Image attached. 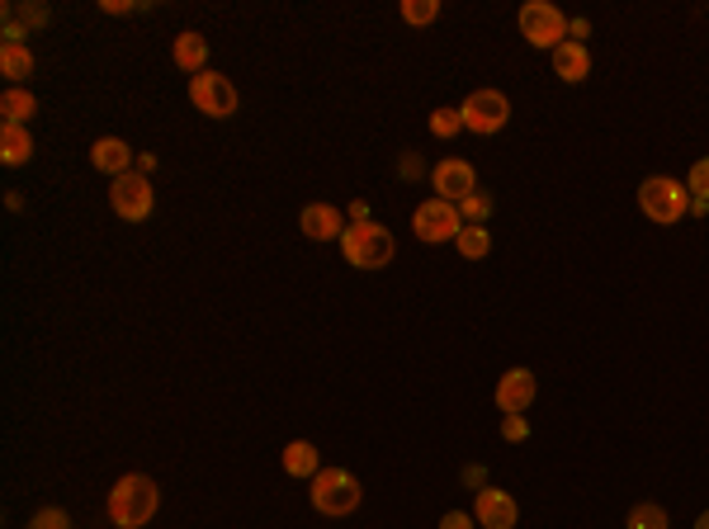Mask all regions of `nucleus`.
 <instances>
[{"mask_svg": "<svg viewBox=\"0 0 709 529\" xmlns=\"http://www.w3.org/2000/svg\"><path fill=\"white\" fill-rule=\"evenodd\" d=\"M554 76L567 86H577V81H587L591 76V53H587V43H573L567 38L563 47H554Z\"/></svg>", "mask_w": 709, "mask_h": 529, "instance_id": "obj_13", "label": "nucleus"}, {"mask_svg": "<svg viewBox=\"0 0 709 529\" xmlns=\"http://www.w3.org/2000/svg\"><path fill=\"white\" fill-rule=\"evenodd\" d=\"M100 10H104V14H129V10H137V0H104Z\"/></svg>", "mask_w": 709, "mask_h": 529, "instance_id": "obj_32", "label": "nucleus"}, {"mask_svg": "<svg viewBox=\"0 0 709 529\" xmlns=\"http://www.w3.org/2000/svg\"><path fill=\"white\" fill-rule=\"evenodd\" d=\"M156 506H162V492L142 473L119 477L114 492H109V520H114V529H142L156 516Z\"/></svg>", "mask_w": 709, "mask_h": 529, "instance_id": "obj_1", "label": "nucleus"}, {"mask_svg": "<svg viewBox=\"0 0 709 529\" xmlns=\"http://www.w3.org/2000/svg\"><path fill=\"white\" fill-rule=\"evenodd\" d=\"M109 203H114V213H119V218H129V222H142V218L152 213L156 195H152L147 175H142V170H129V175H119V180L109 185Z\"/></svg>", "mask_w": 709, "mask_h": 529, "instance_id": "obj_9", "label": "nucleus"}, {"mask_svg": "<svg viewBox=\"0 0 709 529\" xmlns=\"http://www.w3.org/2000/svg\"><path fill=\"white\" fill-rule=\"evenodd\" d=\"M567 34H573V43H581V38L591 34V24L587 20H567Z\"/></svg>", "mask_w": 709, "mask_h": 529, "instance_id": "obj_33", "label": "nucleus"}, {"mask_svg": "<svg viewBox=\"0 0 709 529\" xmlns=\"http://www.w3.org/2000/svg\"><path fill=\"white\" fill-rule=\"evenodd\" d=\"M29 156H34V137H29V128H20V123L0 128V162H5V166H24Z\"/></svg>", "mask_w": 709, "mask_h": 529, "instance_id": "obj_17", "label": "nucleus"}, {"mask_svg": "<svg viewBox=\"0 0 709 529\" xmlns=\"http://www.w3.org/2000/svg\"><path fill=\"white\" fill-rule=\"evenodd\" d=\"M690 189L682 180H672V175H653V180L639 185V208L649 213L653 222H662V228H672V222H682L690 213Z\"/></svg>", "mask_w": 709, "mask_h": 529, "instance_id": "obj_3", "label": "nucleus"}, {"mask_svg": "<svg viewBox=\"0 0 709 529\" xmlns=\"http://www.w3.org/2000/svg\"><path fill=\"white\" fill-rule=\"evenodd\" d=\"M686 189H690V199H705V203H709V156H700V162L690 166Z\"/></svg>", "mask_w": 709, "mask_h": 529, "instance_id": "obj_25", "label": "nucleus"}, {"mask_svg": "<svg viewBox=\"0 0 709 529\" xmlns=\"http://www.w3.org/2000/svg\"><path fill=\"white\" fill-rule=\"evenodd\" d=\"M402 20L417 24V29L435 24L440 20V0H402Z\"/></svg>", "mask_w": 709, "mask_h": 529, "instance_id": "obj_24", "label": "nucleus"}, {"mask_svg": "<svg viewBox=\"0 0 709 529\" xmlns=\"http://www.w3.org/2000/svg\"><path fill=\"white\" fill-rule=\"evenodd\" d=\"M473 520H478L483 529H516L520 520V506L511 492L501 487H483L478 496H473Z\"/></svg>", "mask_w": 709, "mask_h": 529, "instance_id": "obj_11", "label": "nucleus"}, {"mask_svg": "<svg viewBox=\"0 0 709 529\" xmlns=\"http://www.w3.org/2000/svg\"><path fill=\"white\" fill-rule=\"evenodd\" d=\"M189 104L209 119H232L236 114V86L218 71H199L195 81H189Z\"/></svg>", "mask_w": 709, "mask_h": 529, "instance_id": "obj_8", "label": "nucleus"}, {"mask_svg": "<svg viewBox=\"0 0 709 529\" xmlns=\"http://www.w3.org/2000/svg\"><path fill=\"white\" fill-rule=\"evenodd\" d=\"M530 436V426H525V416H507V421H501V440H525Z\"/></svg>", "mask_w": 709, "mask_h": 529, "instance_id": "obj_29", "label": "nucleus"}, {"mask_svg": "<svg viewBox=\"0 0 709 529\" xmlns=\"http://www.w3.org/2000/svg\"><path fill=\"white\" fill-rule=\"evenodd\" d=\"M90 162H95V170H104V175H114L119 180V175L133 170V147L123 137H100L90 147Z\"/></svg>", "mask_w": 709, "mask_h": 529, "instance_id": "obj_14", "label": "nucleus"}, {"mask_svg": "<svg viewBox=\"0 0 709 529\" xmlns=\"http://www.w3.org/2000/svg\"><path fill=\"white\" fill-rule=\"evenodd\" d=\"M303 232L312 236V242H341V236H345L341 208H331V203H308V208H303Z\"/></svg>", "mask_w": 709, "mask_h": 529, "instance_id": "obj_15", "label": "nucleus"}, {"mask_svg": "<svg viewBox=\"0 0 709 529\" xmlns=\"http://www.w3.org/2000/svg\"><path fill=\"white\" fill-rule=\"evenodd\" d=\"M392 232L384 228V222H351L341 236V255H345V265H355V269H384L392 261Z\"/></svg>", "mask_w": 709, "mask_h": 529, "instance_id": "obj_2", "label": "nucleus"}, {"mask_svg": "<svg viewBox=\"0 0 709 529\" xmlns=\"http://www.w3.org/2000/svg\"><path fill=\"white\" fill-rule=\"evenodd\" d=\"M359 483L345 469H322L318 477H312V506L322 510V516H351V510L359 506Z\"/></svg>", "mask_w": 709, "mask_h": 529, "instance_id": "obj_5", "label": "nucleus"}, {"mask_svg": "<svg viewBox=\"0 0 709 529\" xmlns=\"http://www.w3.org/2000/svg\"><path fill=\"white\" fill-rule=\"evenodd\" d=\"M29 529H71V516L67 510H57V506H43L34 520H29Z\"/></svg>", "mask_w": 709, "mask_h": 529, "instance_id": "obj_27", "label": "nucleus"}, {"mask_svg": "<svg viewBox=\"0 0 709 529\" xmlns=\"http://www.w3.org/2000/svg\"><path fill=\"white\" fill-rule=\"evenodd\" d=\"M412 232L421 236V242H454V236L464 232V213H459V203H445V199H425L417 203V213H412Z\"/></svg>", "mask_w": 709, "mask_h": 529, "instance_id": "obj_7", "label": "nucleus"}, {"mask_svg": "<svg viewBox=\"0 0 709 529\" xmlns=\"http://www.w3.org/2000/svg\"><path fill=\"white\" fill-rule=\"evenodd\" d=\"M170 57H176V67L180 71H203V62H209V43H203V34H195V29H189V34H180L176 38V47H170Z\"/></svg>", "mask_w": 709, "mask_h": 529, "instance_id": "obj_20", "label": "nucleus"}, {"mask_svg": "<svg viewBox=\"0 0 709 529\" xmlns=\"http://www.w3.org/2000/svg\"><path fill=\"white\" fill-rule=\"evenodd\" d=\"M398 170L407 175V180H417V175H421V156H417V152H407L402 162H398Z\"/></svg>", "mask_w": 709, "mask_h": 529, "instance_id": "obj_31", "label": "nucleus"}, {"mask_svg": "<svg viewBox=\"0 0 709 529\" xmlns=\"http://www.w3.org/2000/svg\"><path fill=\"white\" fill-rule=\"evenodd\" d=\"M696 529H709V510H705V516H700V520H696Z\"/></svg>", "mask_w": 709, "mask_h": 529, "instance_id": "obj_35", "label": "nucleus"}, {"mask_svg": "<svg viewBox=\"0 0 709 529\" xmlns=\"http://www.w3.org/2000/svg\"><path fill=\"white\" fill-rule=\"evenodd\" d=\"M431 185H435V199H445V203H464L468 195H478V175H473V166L459 162V156L440 162L431 170Z\"/></svg>", "mask_w": 709, "mask_h": 529, "instance_id": "obj_10", "label": "nucleus"}, {"mask_svg": "<svg viewBox=\"0 0 709 529\" xmlns=\"http://www.w3.org/2000/svg\"><path fill=\"white\" fill-rule=\"evenodd\" d=\"M0 114H5V123L29 128V119L38 114V100H34V95H29L24 86H10L5 95H0Z\"/></svg>", "mask_w": 709, "mask_h": 529, "instance_id": "obj_21", "label": "nucleus"}, {"mask_svg": "<svg viewBox=\"0 0 709 529\" xmlns=\"http://www.w3.org/2000/svg\"><path fill=\"white\" fill-rule=\"evenodd\" d=\"M629 529H672V520L657 502H639L634 510H629Z\"/></svg>", "mask_w": 709, "mask_h": 529, "instance_id": "obj_23", "label": "nucleus"}, {"mask_svg": "<svg viewBox=\"0 0 709 529\" xmlns=\"http://www.w3.org/2000/svg\"><path fill=\"white\" fill-rule=\"evenodd\" d=\"M459 119H464L468 133L492 137V133H501V128H507V119H511V100H507L501 90H473L468 100L459 104Z\"/></svg>", "mask_w": 709, "mask_h": 529, "instance_id": "obj_6", "label": "nucleus"}, {"mask_svg": "<svg viewBox=\"0 0 709 529\" xmlns=\"http://www.w3.org/2000/svg\"><path fill=\"white\" fill-rule=\"evenodd\" d=\"M464 483H468V487H478V492H483V469H464Z\"/></svg>", "mask_w": 709, "mask_h": 529, "instance_id": "obj_34", "label": "nucleus"}, {"mask_svg": "<svg viewBox=\"0 0 709 529\" xmlns=\"http://www.w3.org/2000/svg\"><path fill=\"white\" fill-rule=\"evenodd\" d=\"M459 213L473 218V222H487V213H492V199H487V195H468V199L459 203Z\"/></svg>", "mask_w": 709, "mask_h": 529, "instance_id": "obj_28", "label": "nucleus"}, {"mask_svg": "<svg viewBox=\"0 0 709 529\" xmlns=\"http://www.w3.org/2000/svg\"><path fill=\"white\" fill-rule=\"evenodd\" d=\"M478 520L468 516V510H445V516H440V529H473Z\"/></svg>", "mask_w": 709, "mask_h": 529, "instance_id": "obj_30", "label": "nucleus"}, {"mask_svg": "<svg viewBox=\"0 0 709 529\" xmlns=\"http://www.w3.org/2000/svg\"><path fill=\"white\" fill-rule=\"evenodd\" d=\"M459 128H464L459 109H435V114H431V133H435V137H454Z\"/></svg>", "mask_w": 709, "mask_h": 529, "instance_id": "obj_26", "label": "nucleus"}, {"mask_svg": "<svg viewBox=\"0 0 709 529\" xmlns=\"http://www.w3.org/2000/svg\"><path fill=\"white\" fill-rule=\"evenodd\" d=\"M454 246H459V255H468V261H483V255L492 251V236H487L483 222H464V232L454 236Z\"/></svg>", "mask_w": 709, "mask_h": 529, "instance_id": "obj_22", "label": "nucleus"}, {"mask_svg": "<svg viewBox=\"0 0 709 529\" xmlns=\"http://www.w3.org/2000/svg\"><path fill=\"white\" fill-rule=\"evenodd\" d=\"M47 5H5V43H24V29H43Z\"/></svg>", "mask_w": 709, "mask_h": 529, "instance_id": "obj_18", "label": "nucleus"}, {"mask_svg": "<svg viewBox=\"0 0 709 529\" xmlns=\"http://www.w3.org/2000/svg\"><path fill=\"white\" fill-rule=\"evenodd\" d=\"M284 473H289V477H318V473H322L318 444H308V440L284 444Z\"/></svg>", "mask_w": 709, "mask_h": 529, "instance_id": "obj_16", "label": "nucleus"}, {"mask_svg": "<svg viewBox=\"0 0 709 529\" xmlns=\"http://www.w3.org/2000/svg\"><path fill=\"white\" fill-rule=\"evenodd\" d=\"M520 38L554 53V47L567 43V14L549 5V0H530V5H520Z\"/></svg>", "mask_w": 709, "mask_h": 529, "instance_id": "obj_4", "label": "nucleus"}, {"mask_svg": "<svg viewBox=\"0 0 709 529\" xmlns=\"http://www.w3.org/2000/svg\"><path fill=\"white\" fill-rule=\"evenodd\" d=\"M0 76H5V81H29V76H34L29 43H0Z\"/></svg>", "mask_w": 709, "mask_h": 529, "instance_id": "obj_19", "label": "nucleus"}, {"mask_svg": "<svg viewBox=\"0 0 709 529\" xmlns=\"http://www.w3.org/2000/svg\"><path fill=\"white\" fill-rule=\"evenodd\" d=\"M534 393H540V383H534L530 368H507L497 383V407L507 416H525V407L534 403Z\"/></svg>", "mask_w": 709, "mask_h": 529, "instance_id": "obj_12", "label": "nucleus"}]
</instances>
